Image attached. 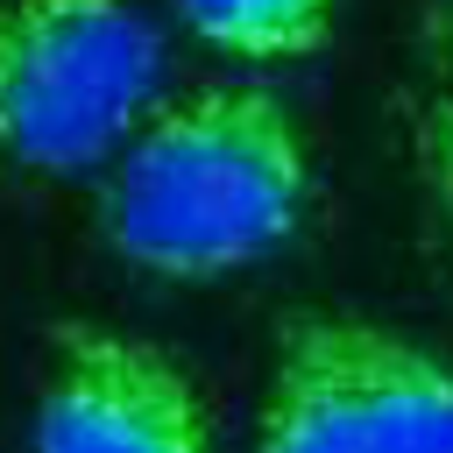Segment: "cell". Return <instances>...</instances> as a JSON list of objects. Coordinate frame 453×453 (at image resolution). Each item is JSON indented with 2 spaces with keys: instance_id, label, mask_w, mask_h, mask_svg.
<instances>
[{
  "instance_id": "obj_1",
  "label": "cell",
  "mask_w": 453,
  "mask_h": 453,
  "mask_svg": "<svg viewBox=\"0 0 453 453\" xmlns=\"http://www.w3.org/2000/svg\"><path fill=\"white\" fill-rule=\"evenodd\" d=\"M311 142L262 85H198L163 99L99 170V241L163 283H219L262 269L304 234Z\"/></svg>"
},
{
  "instance_id": "obj_2",
  "label": "cell",
  "mask_w": 453,
  "mask_h": 453,
  "mask_svg": "<svg viewBox=\"0 0 453 453\" xmlns=\"http://www.w3.org/2000/svg\"><path fill=\"white\" fill-rule=\"evenodd\" d=\"M163 106V35L134 0H0V170L99 177Z\"/></svg>"
},
{
  "instance_id": "obj_3",
  "label": "cell",
  "mask_w": 453,
  "mask_h": 453,
  "mask_svg": "<svg viewBox=\"0 0 453 453\" xmlns=\"http://www.w3.org/2000/svg\"><path fill=\"white\" fill-rule=\"evenodd\" d=\"M255 453H453V361L368 311H290L269 347Z\"/></svg>"
},
{
  "instance_id": "obj_4",
  "label": "cell",
  "mask_w": 453,
  "mask_h": 453,
  "mask_svg": "<svg viewBox=\"0 0 453 453\" xmlns=\"http://www.w3.org/2000/svg\"><path fill=\"white\" fill-rule=\"evenodd\" d=\"M21 453H212V418L184 361L156 340L64 319Z\"/></svg>"
},
{
  "instance_id": "obj_5",
  "label": "cell",
  "mask_w": 453,
  "mask_h": 453,
  "mask_svg": "<svg viewBox=\"0 0 453 453\" xmlns=\"http://www.w3.org/2000/svg\"><path fill=\"white\" fill-rule=\"evenodd\" d=\"M389 127L411 184L418 255L432 276L453 283V0H418L389 92Z\"/></svg>"
},
{
  "instance_id": "obj_6",
  "label": "cell",
  "mask_w": 453,
  "mask_h": 453,
  "mask_svg": "<svg viewBox=\"0 0 453 453\" xmlns=\"http://www.w3.org/2000/svg\"><path fill=\"white\" fill-rule=\"evenodd\" d=\"M170 14L234 64H297L326 50L340 0H170Z\"/></svg>"
}]
</instances>
